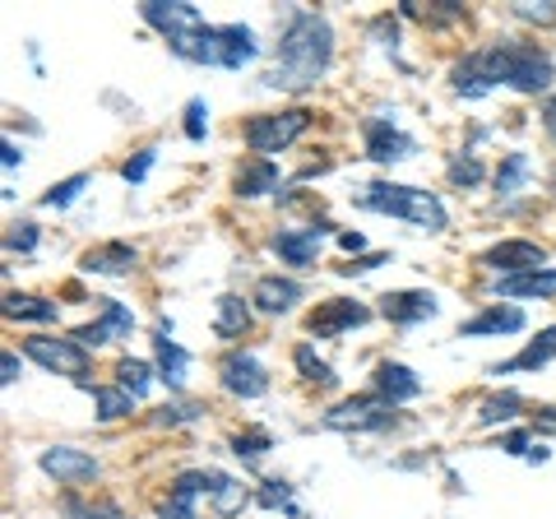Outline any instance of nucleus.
I'll return each mask as SVG.
<instances>
[{
	"label": "nucleus",
	"mask_w": 556,
	"mask_h": 519,
	"mask_svg": "<svg viewBox=\"0 0 556 519\" xmlns=\"http://www.w3.org/2000/svg\"><path fill=\"white\" fill-rule=\"evenodd\" d=\"M329 232V223H311L302 232H274V255L283 260V265H298V269H311L316 265V251H320V237Z\"/></svg>",
	"instance_id": "f8f14e48"
},
{
	"label": "nucleus",
	"mask_w": 556,
	"mask_h": 519,
	"mask_svg": "<svg viewBox=\"0 0 556 519\" xmlns=\"http://www.w3.org/2000/svg\"><path fill=\"white\" fill-rule=\"evenodd\" d=\"M450 89L464 93V98H486L496 89L492 75H486V61H482V51H468V56L450 71Z\"/></svg>",
	"instance_id": "b1692460"
},
{
	"label": "nucleus",
	"mask_w": 556,
	"mask_h": 519,
	"mask_svg": "<svg viewBox=\"0 0 556 519\" xmlns=\"http://www.w3.org/2000/svg\"><path fill=\"white\" fill-rule=\"evenodd\" d=\"M445 177H450V186H482L486 167H482V163L473 159V153H459V159L445 167Z\"/></svg>",
	"instance_id": "e433bc0d"
},
{
	"label": "nucleus",
	"mask_w": 556,
	"mask_h": 519,
	"mask_svg": "<svg viewBox=\"0 0 556 519\" xmlns=\"http://www.w3.org/2000/svg\"><path fill=\"white\" fill-rule=\"evenodd\" d=\"M482 61H486L492 84H506V89H515V93H543V89H552V79H556V65L538 42L506 38V42L486 47Z\"/></svg>",
	"instance_id": "20e7f679"
},
{
	"label": "nucleus",
	"mask_w": 556,
	"mask_h": 519,
	"mask_svg": "<svg viewBox=\"0 0 556 519\" xmlns=\"http://www.w3.org/2000/svg\"><path fill=\"white\" fill-rule=\"evenodd\" d=\"M139 265V251L130 241H108V246L84 251V269L89 274H108V279H126V274Z\"/></svg>",
	"instance_id": "aec40b11"
},
{
	"label": "nucleus",
	"mask_w": 556,
	"mask_h": 519,
	"mask_svg": "<svg viewBox=\"0 0 556 519\" xmlns=\"http://www.w3.org/2000/svg\"><path fill=\"white\" fill-rule=\"evenodd\" d=\"M362 210H371V214H390V218H404L413 223V228H422V232H445V204L431 195V190L422 186H404V181H371V186H362V195H357Z\"/></svg>",
	"instance_id": "7ed1b4c3"
},
{
	"label": "nucleus",
	"mask_w": 556,
	"mask_h": 519,
	"mask_svg": "<svg viewBox=\"0 0 556 519\" xmlns=\"http://www.w3.org/2000/svg\"><path fill=\"white\" fill-rule=\"evenodd\" d=\"M116 385L126 390V394H135V400H144L149 385H153L149 362H135V357H126V362H121V367H116Z\"/></svg>",
	"instance_id": "2f4dec72"
},
{
	"label": "nucleus",
	"mask_w": 556,
	"mask_h": 519,
	"mask_svg": "<svg viewBox=\"0 0 556 519\" xmlns=\"http://www.w3.org/2000/svg\"><path fill=\"white\" fill-rule=\"evenodd\" d=\"M153 163H159V149H139L135 159H130L126 167H121V177H126L130 186H139V181H144L149 172H153Z\"/></svg>",
	"instance_id": "58836bf2"
},
{
	"label": "nucleus",
	"mask_w": 556,
	"mask_h": 519,
	"mask_svg": "<svg viewBox=\"0 0 556 519\" xmlns=\"http://www.w3.org/2000/svg\"><path fill=\"white\" fill-rule=\"evenodd\" d=\"M501 445H506V450H510V455H525V459L533 455V450H529V431H510V436H506V441H501Z\"/></svg>",
	"instance_id": "de8ad7c7"
},
{
	"label": "nucleus",
	"mask_w": 556,
	"mask_h": 519,
	"mask_svg": "<svg viewBox=\"0 0 556 519\" xmlns=\"http://www.w3.org/2000/svg\"><path fill=\"white\" fill-rule=\"evenodd\" d=\"M278 167H274V159H247L237 167V177H232V186H237V195L241 200H260V195H269V190H278Z\"/></svg>",
	"instance_id": "4be33fe9"
},
{
	"label": "nucleus",
	"mask_w": 556,
	"mask_h": 519,
	"mask_svg": "<svg viewBox=\"0 0 556 519\" xmlns=\"http://www.w3.org/2000/svg\"><path fill=\"white\" fill-rule=\"evenodd\" d=\"M93 400H98V418L102 422H116V418H126V413L135 408V394H126V390H112V385H98L93 390Z\"/></svg>",
	"instance_id": "473e14b6"
},
{
	"label": "nucleus",
	"mask_w": 556,
	"mask_h": 519,
	"mask_svg": "<svg viewBox=\"0 0 556 519\" xmlns=\"http://www.w3.org/2000/svg\"><path fill=\"white\" fill-rule=\"evenodd\" d=\"M153 349H159V371L172 390H181L186 385V376H190V353L181 349L177 339H172V325H159V339H153Z\"/></svg>",
	"instance_id": "5701e85b"
},
{
	"label": "nucleus",
	"mask_w": 556,
	"mask_h": 519,
	"mask_svg": "<svg viewBox=\"0 0 556 519\" xmlns=\"http://www.w3.org/2000/svg\"><path fill=\"white\" fill-rule=\"evenodd\" d=\"M543 126H547V135H552V140H556V93L543 102Z\"/></svg>",
	"instance_id": "09e8293b"
},
{
	"label": "nucleus",
	"mask_w": 556,
	"mask_h": 519,
	"mask_svg": "<svg viewBox=\"0 0 556 519\" xmlns=\"http://www.w3.org/2000/svg\"><path fill=\"white\" fill-rule=\"evenodd\" d=\"M10 251H38V223H14V232H10Z\"/></svg>",
	"instance_id": "79ce46f5"
},
{
	"label": "nucleus",
	"mask_w": 556,
	"mask_h": 519,
	"mask_svg": "<svg viewBox=\"0 0 556 519\" xmlns=\"http://www.w3.org/2000/svg\"><path fill=\"white\" fill-rule=\"evenodd\" d=\"M482 265L501 274V279H515V274H538L547 265V251L538 241H496L492 251H482Z\"/></svg>",
	"instance_id": "1a4fd4ad"
},
{
	"label": "nucleus",
	"mask_w": 556,
	"mask_h": 519,
	"mask_svg": "<svg viewBox=\"0 0 556 519\" xmlns=\"http://www.w3.org/2000/svg\"><path fill=\"white\" fill-rule=\"evenodd\" d=\"M214 330L223 334V339H237V334H247L251 330V306L241 302V298H218V316H214Z\"/></svg>",
	"instance_id": "cd10ccee"
},
{
	"label": "nucleus",
	"mask_w": 556,
	"mask_h": 519,
	"mask_svg": "<svg viewBox=\"0 0 556 519\" xmlns=\"http://www.w3.org/2000/svg\"><path fill=\"white\" fill-rule=\"evenodd\" d=\"M251 302L260 311H269V316H288V311L302 302V283L298 279H283V274H265V279L255 283Z\"/></svg>",
	"instance_id": "6ab92c4d"
},
{
	"label": "nucleus",
	"mask_w": 556,
	"mask_h": 519,
	"mask_svg": "<svg viewBox=\"0 0 556 519\" xmlns=\"http://www.w3.org/2000/svg\"><path fill=\"white\" fill-rule=\"evenodd\" d=\"M525 330V311L519 306H486L482 316L473 320H464L459 325V334L464 339H482V334H519Z\"/></svg>",
	"instance_id": "412c9836"
},
{
	"label": "nucleus",
	"mask_w": 556,
	"mask_h": 519,
	"mask_svg": "<svg viewBox=\"0 0 556 519\" xmlns=\"http://www.w3.org/2000/svg\"><path fill=\"white\" fill-rule=\"evenodd\" d=\"M334 61V33H329L325 14L311 10H292L283 33H278V51H274V71L265 75V89H288V93H306L316 89L320 75Z\"/></svg>",
	"instance_id": "f257e3e1"
},
{
	"label": "nucleus",
	"mask_w": 556,
	"mask_h": 519,
	"mask_svg": "<svg viewBox=\"0 0 556 519\" xmlns=\"http://www.w3.org/2000/svg\"><path fill=\"white\" fill-rule=\"evenodd\" d=\"M367 320H371V306H362V302H353V298H329V302H320V306L306 316V334L334 339V334L357 330V325H367Z\"/></svg>",
	"instance_id": "6e6552de"
},
{
	"label": "nucleus",
	"mask_w": 556,
	"mask_h": 519,
	"mask_svg": "<svg viewBox=\"0 0 556 519\" xmlns=\"http://www.w3.org/2000/svg\"><path fill=\"white\" fill-rule=\"evenodd\" d=\"M70 519H126L116 506H93V510H79L75 501H70Z\"/></svg>",
	"instance_id": "a18cd8bd"
},
{
	"label": "nucleus",
	"mask_w": 556,
	"mask_h": 519,
	"mask_svg": "<svg viewBox=\"0 0 556 519\" xmlns=\"http://www.w3.org/2000/svg\"><path fill=\"white\" fill-rule=\"evenodd\" d=\"M260 56V42L247 24H218V65L223 71H241Z\"/></svg>",
	"instance_id": "a211bd4d"
},
{
	"label": "nucleus",
	"mask_w": 556,
	"mask_h": 519,
	"mask_svg": "<svg viewBox=\"0 0 556 519\" xmlns=\"http://www.w3.org/2000/svg\"><path fill=\"white\" fill-rule=\"evenodd\" d=\"M24 353L38 362V367L56 371V376H75V380L89 376V349H84L79 339H47V334H38V339L24 343Z\"/></svg>",
	"instance_id": "423d86ee"
},
{
	"label": "nucleus",
	"mask_w": 556,
	"mask_h": 519,
	"mask_svg": "<svg viewBox=\"0 0 556 519\" xmlns=\"http://www.w3.org/2000/svg\"><path fill=\"white\" fill-rule=\"evenodd\" d=\"M515 14L519 20H533V24H556V5H547V0L543 5H515Z\"/></svg>",
	"instance_id": "37998d69"
},
{
	"label": "nucleus",
	"mask_w": 556,
	"mask_h": 519,
	"mask_svg": "<svg viewBox=\"0 0 556 519\" xmlns=\"http://www.w3.org/2000/svg\"><path fill=\"white\" fill-rule=\"evenodd\" d=\"M255 501H260V506H265V510L283 506L288 515H298V510H292V488H288V482H265V492H260Z\"/></svg>",
	"instance_id": "a19ab883"
},
{
	"label": "nucleus",
	"mask_w": 556,
	"mask_h": 519,
	"mask_svg": "<svg viewBox=\"0 0 556 519\" xmlns=\"http://www.w3.org/2000/svg\"><path fill=\"white\" fill-rule=\"evenodd\" d=\"M42 473L75 488V482L98 478V459L84 455V450H75V445H51V450H42Z\"/></svg>",
	"instance_id": "ddd939ff"
},
{
	"label": "nucleus",
	"mask_w": 556,
	"mask_h": 519,
	"mask_svg": "<svg viewBox=\"0 0 556 519\" xmlns=\"http://www.w3.org/2000/svg\"><path fill=\"white\" fill-rule=\"evenodd\" d=\"M204 408H195V404H167V408H159L153 413V422L159 427H181V422H195Z\"/></svg>",
	"instance_id": "ea45409f"
},
{
	"label": "nucleus",
	"mask_w": 556,
	"mask_h": 519,
	"mask_svg": "<svg viewBox=\"0 0 556 519\" xmlns=\"http://www.w3.org/2000/svg\"><path fill=\"white\" fill-rule=\"evenodd\" d=\"M20 357L14 353H0V385H14V380H20Z\"/></svg>",
	"instance_id": "49530a36"
},
{
	"label": "nucleus",
	"mask_w": 556,
	"mask_h": 519,
	"mask_svg": "<svg viewBox=\"0 0 556 519\" xmlns=\"http://www.w3.org/2000/svg\"><path fill=\"white\" fill-rule=\"evenodd\" d=\"M24 163V149H14V140H5V167H20Z\"/></svg>",
	"instance_id": "8fccbe9b"
},
{
	"label": "nucleus",
	"mask_w": 556,
	"mask_h": 519,
	"mask_svg": "<svg viewBox=\"0 0 556 519\" xmlns=\"http://www.w3.org/2000/svg\"><path fill=\"white\" fill-rule=\"evenodd\" d=\"M376 265H390V255L386 251H376V255H362V260H348V265H339V274H367Z\"/></svg>",
	"instance_id": "c03bdc74"
},
{
	"label": "nucleus",
	"mask_w": 556,
	"mask_h": 519,
	"mask_svg": "<svg viewBox=\"0 0 556 519\" xmlns=\"http://www.w3.org/2000/svg\"><path fill=\"white\" fill-rule=\"evenodd\" d=\"M538 427H543V431H556V408H543V413H538Z\"/></svg>",
	"instance_id": "603ef678"
},
{
	"label": "nucleus",
	"mask_w": 556,
	"mask_h": 519,
	"mask_svg": "<svg viewBox=\"0 0 556 519\" xmlns=\"http://www.w3.org/2000/svg\"><path fill=\"white\" fill-rule=\"evenodd\" d=\"M311 126L306 107H288V112H260L247 121V144L255 159H269V153H283L292 140H302Z\"/></svg>",
	"instance_id": "39448f33"
},
{
	"label": "nucleus",
	"mask_w": 556,
	"mask_h": 519,
	"mask_svg": "<svg viewBox=\"0 0 556 519\" xmlns=\"http://www.w3.org/2000/svg\"><path fill=\"white\" fill-rule=\"evenodd\" d=\"M547 186H552V195H556V167H552V177H547Z\"/></svg>",
	"instance_id": "864d4df0"
},
{
	"label": "nucleus",
	"mask_w": 556,
	"mask_h": 519,
	"mask_svg": "<svg viewBox=\"0 0 556 519\" xmlns=\"http://www.w3.org/2000/svg\"><path fill=\"white\" fill-rule=\"evenodd\" d=\"M376 394L394 408V404L417 400V394H422V380H417V371L404 367V362H380L376 367Z\"/></svg>",
	"instance_id": "f3484780"
},
{
	"label": "nucleus",
	"mask_w": 556,
	"mask_h": 519,
	"mask_svg": "<svg viewBox=\"0 0 556 519\" xmlns=\"http://www.w3.org/2000/svg\"><path fill=\"white\" fill-rule=\"evenodd\" d=\"M204 135H208V107H204V98H190L186 102V140L200 144Z\"/></svg>",
	"instance_id": "4c0bfd02"
},
{
	"label": "nucleus",
	"mask_w": 556,
	"mask_h": 519,
	"mask_svg": "<svg viewBox=\"0 0 556 519\" xmlns=\"http://www.w3.org/2000/svg\"><path fill=\"white\" fill-rule=\"evenodd\" d=\"M139 20L159 28L167 47L190 65H218V24H204V14L186 0H144Z\"/></svg>",
	"instance_id": "f03ea898"
},
{
	"label": "nucleus",
	"mask_w": 556,
	"mask_h": 519,
	"mask_svg": "<svg viewBox=\"0 0 556 519\" xmlns=\"http://www.w3.org/2000/svg\"><path fill=\"white\" fill-rule=\"evenodd\" d=\"M214 488V473H200V469H190L181 473L177 482H172V496L159 506V519H200L195 515V496Z\"/></svg>",
	"instance_id": "2eb2a0df"
},
{
	"label": "nucleus",
	"mask_w": 556,
	"mask_h": 519,
	"mask_svg": "<svg viewBox=\"0 0 556 519\" xmlns=\"http://www.w3.org/2000/svg\"><path fill=\"white\" fill-rule=\"evenodd\" d=\"M339 246L343 251H362V237L357 232H339Z\"/></svg>",
	"instance_id": "3c124183"
},
{
	"label": "nucleus",
	"mask_w": 556,
	"mask_h": 519,
	"mask_svg": "<svg viewBox=\"0 0 556 519\" xmlns=\"http://www.w3.org/2000/svg\"><path fill=\"white\" fill-rule=\"evenodd\" d=\"M390 422H394V413L380 394H357V400H343L339 408L325 413V427H334V431H386Z\"/></svg>",
	"instance_id": "0eeeda50"
},
{
	"label": "nucleus",
	"mask_w": 556,
	"mask_h": 519,
	"mask_svg": "<svg viewBox=\"0 0 556 519\" xmlns=\"http://www.w3.org/2000/svg\"><path fill=\"white\" fill-rule=\"evenodd\" d=\"M208 496H214V510L218 515H237L241 506H247V492H241V482L228 478V473H214V488H208Z\"/></svg>",
	"instance_id": "7c9ffc66"
},
{
	"label": "nucleus",
	"mask_w": 556,
	"mask_h": 519,
	"mask_svg": "<svg viewBox=\"0 0 556 519\" xmlns=\"http://www.w3.org/2000/svg\"><path fill=\"white\" fill-rule=\"evenodd\" d=\"M529 172H533L529 153H506V159H501V167H496V195H501V200H510L515 190H525Z\"/></svg>",
	"instance_id": "c85d7f7f"
},
{
	"label": "nucleus",
	"mask_w": 556,
	"mask_h": 519,
	"mask_svg": "<svg viewBox=\"0 0 556 519\" xmlns=\"http://www.w3.org/2000/svg\"><path fill=\"white\" fill-rule=\"evenodd\" d=\"M5 316L10 320H38V325H51L61 316L56 302H47V298H33V292H10L5 298Z\"/></svg>",
	"instance_id": "bb28decb"
},
{
	"label": "nucleus",
	"mask_w": 556,
	"mask_h": 519,
	"mask_svg": "<svg viewBox=\"0 0 556 519\" xmlns=\"http://www.w3.org/2000/svg\"><path fill=\"white\" fill-rule=\"evenodd\" d=\"M441 311V302L431 298V292H386L380 298V316H386L390 325H417V320H431Z\"/></svg>",
	"instance_id": "4468645a"
},
{
	"label": "nucleus",
	"mask_w": 556,
	"mask_h": 519,
	"mask_svg": "<svg viewBox=\"0 0 556 519\" xmlns=\"http://www.w3.org/2000/svg\"><path fill=\"white\" fill-rule=\"evenodd\" d=\"M274 450L269 441V431H247V436H232V455L237 459H247V464H260Z\"/></svg>",
	"instance_id": "c9c22d12"
},
{
	"label": "nucleus",
	"mask_w": 556,
	"mask_h": 519,
	"mask_svg": "<svg viewBox=\"0 0 556 519\" xmlns=\"http://www.w3.org/2000/svg\"><path fill=\"white\" fill-rule=\"evenodd\" d=\"M496 298H556V269L515 274V279H496Z\"/></svg>",
	"instance_id": "a878e982"
},
{
	"label": "nucleus",
	"mask_w": 556,
	"mask_h": 519,
	"mask_svg": "<svg viewBox=\"0 0 556 519\" xmlns=\"http://www.w3.org/2000/svg\"><path fill=\"white\" fill-rule=\"evenodd\" d=\"M130 325H135L130 306H121V302H112V298H102V320H93V325H84V330H75V339L84 343V349H102V343H112L116 334H130Z\"/></svg>",
	"instance_id": "dca6fc26"
},
{
	"label": "nucleus",
	"mask_w": 556,
	"mask_h": 519,
	"mask_svg": "<svg viewBox=\"0 0 556 519\" xmlns=\"http://www.w3.org/2000/svg\"><path fill=\"white\" fill-rule=\"evenodd\" d=\"M84 186H89V172H75V177L56 181V186H51L47 195H42V210H65V204H75Z\"/></svg>",
	"instance_id": "f704fd0d"
},
{
	"label": "nucleus",
	"mask_w": 556,
	"mask_h": 519,
	"mask_svg": "<svg viewBox=\"0 0 556 519\" xmlns=\"http://www.w3.org/2000/svg\"><path fill=\"white\" fill-rule=\"evenodd\" d=\"M292 362H298V371L311 380V385H320V390H334V385H339L334 367H329V362H320L311 343H298V349H292Z\"/></svg>",
	"instance_id": "c756f323"
},
{
	"label": "nucleus",
	"mask_w": 556,
	"mask_h": 519,
	"mask_svg": "<svg viewBox=\"0 0 556 519\" xmlns=\"http://www.w3.org/2000/svg\"><path fill=\"white\" fill-rule=\"evenodd\" d=\"M362 135H367V159L371 163H404L417 153V140L399 130L390 116H371L367 126H362Z\"/></svg>",
	"instance_id": "9d476101"
},
{
	"label": "nucleus",
	"mask_w": 556,
	"mask_h": 519,
	"mask_svg": "<svg viewBox=\"0 0 556 519\" xmlns=\"http://www.w3.org/2000/svg\"><path fill=\"white\" fill-rule=\"evenodd\" d=\"M519 408H525V400H519L515 390L496 394V400H486V404H482V413H478V427H496V422H510Z\"/></svg>",
	"instance_id": "72a5a7b5"
},
{
	"label": "nucleus",
	"mask_w": 556,
	"mask_h": 519,
	"mask_svg": "<svg viewBox=\"0 0 556 519\" xmlns=\"http://www.w3.org/2000/svg\"><path fill=\"white\" fill-rule=\"evenodd\" d=\"M556 357V330H543L525 353H515L510 362H501V367H492V376H510V371H543L547 362Z\"/></svg>",
	"instance_id": "393cba45"
},
{
	"label": "nucleus",
	"mask_w": 556,
	"mask_h": 519,
	"mask_svg": "<svg viewBox=\"0 0 556 519\" xmlns=\"http://www.w3.org/2000/svg\"><path fill=\"white\" fill-rule=\"evenodd\" d=\"M218 380L223 390L237 394V400H260V394L269 390V371L260 367V362L251 353H228L218 362Z\"/></svg>",
	"instance_id": "9b49d317"
}]
</instances>
